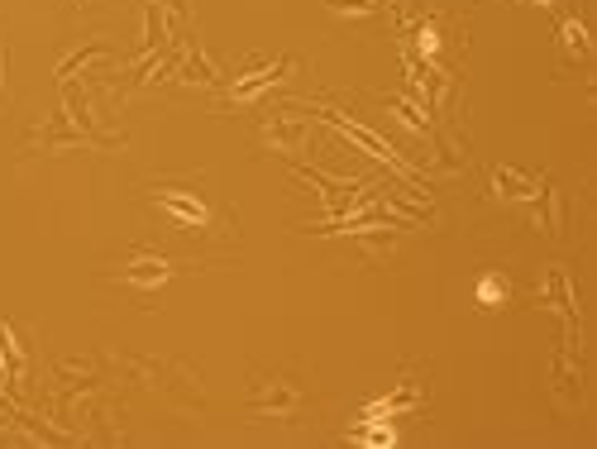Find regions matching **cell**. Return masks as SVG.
<instances>
[{
    "label": "cell",
    "instance_id": "obj_1",
    "mask_svg": "<svg viewBox=\"0 0 597 449\" xmlns=\"http://www.w3.org/2000/svg\"><path fill=\"white\" fill-rule=\"evenodd\" d=\"M301 402L297 383H287V378H273V383H254V392H249V407H254V416H292Z\"/></svg>",
    "mask_w": 597,
    "mask_h": 449
},
{
    "label": "cell",
    "instance_id": "obj_2",
    "mask_svg": "<svg viewBox=\"0 0 597 449\" xmlns=\"http://www.w3.org/2000/svg\"><path fill=\"white\" fill-rule=\"evenodd\" d=\"M153 201H158L172 220L192 225V230H206V225H211V206H206V201H196L192 192H153Z\"/></svg>",
    "mask_w": 597,
    "mask_h": 449
},
{
    "label": "cell",
    "instance_id": "obj_3",
    "mask_svg": "<svg viewBox=\"0 0 597 449\" xmlns=\"http://www.w3.org/2000/svg\"><path fill=\"white\" fill-rule=\"evenodd\" d=\"M120 282H129V287H144V292H153V287H163V282L172 278V263L168 258H153V254H139L125 263V273H115Z\"/></svg>",
    "mask_w": 597,
    "mask_h": 449
},
{
    "label": "cell",
    "instance_id": "obj_4",
    "mask_svg": "<svg viewBox=\"0 0 597 449\" xmlns=\"http://www.w3.org/2000/svg\"><path fill=\"white\" fill-rule=\"evenodd\" d=\"M492 187H497V196H507V201H540V192H545L540 177H521V172H512V168L492 172Z\"/></svg>",
    "mask_w": 597,
    "mask_h": 449
},
{
    "label": "cell",
    "instance_id": "obj_5",
    "mask_svg": "<svg viewBox=\"0 0 597 449\" xmlns=\"http://www.w3.org/2000/svg\"><path fill=\"white\" fill-rule=\"evenodd\" d=\"M416 402H421V387H402V392H392V397H383V402H373V407L363 411V421H373V416H392V411L402 416V411L416 407Z\"/></svg>",
    "mask_w": 597,
    "mask_h": 449
},
{
    "label": "cell",
    "instance_id": "obj_6",
    "mask_svg": "<svg viewBox=\"0 0 597 449\" xmlns=\"http://www.w3.org/2000/svg\"><path fill=\"white\" fill-rule=\"evenodd\" d=\"M559 39H564V53H569V58H593V43H588L583 20H564L559 24Z\"/></svg>",
    "mask_w": 597,
    "mask_h": 449
},
{
    "label": "cell",
    "instance_id": "obj_7",
    "mask_svg": "<svg viewBox=\"0 0 597 449\" xmlns=\"http://www.w3.org/2000/svg\"><path fill=\"white\" fill-rule=\"evenodd\" d=\"M502 301H507V278L488 273V278L478 282V306H483V311H497Z\"/></svg>",
    "mask_w": 597,
    "mask_h": 449
},
{
    "label": "cell",
    "instance_id": "obj_8",
    "mask_svg": "<svg viewBox=\"0 0 597 449\" xmlns=\"http://www.w3.org/2000/svg\"><path fill=\"white\" fill-rule=\"evenodd\" d=\"M282 72H287V63L268 67V72H254V77H249V82H239V86H235V96H258V91H263V86H273V82H278Z\"/></svg>",
    "mask_w": 597,
    "mask_h": 449
},
{
    "label": "cell",
    "instance_id": "obj_9",
    "mask_svg": "<svg viewBox=\"0 0 597 449\" xmlns=\"http://www.w3.org/2000/svg\"><path fill=\"white\" fill-rule=\"evenodd\" d=\"M330 10H340V15H373L378 10V0H325Z\"/></svg>",
    "mask_w": 597,
    "mask_h": 449
},
{
    "label": "cell",
    "instance_id": "obj_10",
    "mask_svg": "<svg viewBox=\"0 0 597 449\" xmlns=\"http://www.w3.org/2000/svg\"><path fill=\"white\" fill-rule=\"evenodd\" d=\"M440 43H445V39H440V24L426 20V24H421V53H426V58H435V53H440Z\"/></svg>",
    "mask_w": 597,
    "mask_h": 449
}]
</instances>
